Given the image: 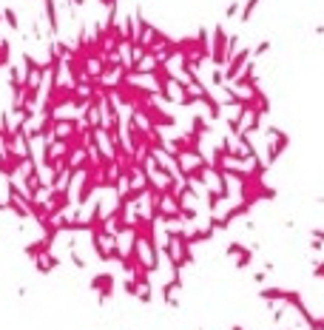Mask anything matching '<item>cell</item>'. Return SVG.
<instances>
[{
	"label": "cell",
	"instance_id": "29",
	"mask_svg": "<svg viewBox=\"0 0 324 330\" xmlns=\"http://www.w3.org/2000/svg\"><path fill=\"white\" fill-rule=\"evenodd\" d=\"M123 290H125V293H128V296H137V290H140V285H137V282H134V279H125Z\"/></svg>",
	"mask_w": 324,
	"mask_h": 330
},
{
	"label": "cell",
	"instance_id": "35",
	"mask_svg": "<svg viewBox=\"0 0 324 330\" xmlns=\"http://www.w3.org/2000/svg\"><path fill=\"white\" fill-rule=\"evenodd\" d=\"M69 251H71V262H74L77 268H86V262H83V256L77 253V248H69Z\"/></svg>",
	"mask_w": 324,
	"mask_h": 330
},
{
	"label": "cell",
	"instance_id": "2",
	"mask_svg": "<svg viewBox=\"0 0 324 330\" xmlns=\"http://www.w3.org/2000/svg\"><path fill=\"white\" fill-rule=\"evenodd\" d=\"M134 114H137V117H142V122H145V125H151V128H174V125H176V117H174V114H168L165 108H159L154 100L142 103L140 108H134Z\"/></svg>",
	"mask_w": 324,
	"mask_h": 330
},
{
	"label": "cell",
	"instance_id": "32",
	"mask_svg": "<svg viewBox=\"0 0 324 330\" xmlns=\"http://www.w3.org/2000/svg\"><path fill=\"white\" fill-rule=\"evenodd\" d=\"M35 268H37V273H43V276H46V273H52V268L43 262V256H37V259H35Z\"/></svg>",
	"mask_w": 324,
	"mask_h": 330
},
{
	"label": "cell",
	"instance_id": "34",
	"mask_svg": "<svg viewBox=\"0 0 324 330\" xmlns=\"http://www.w3.org/2000/svg\"><path fill=\"white\" fill-rule=\"evenodd\" d=\"M43 262H46V265H49V268H57V265H60V259H57V256H54V253L52 251H49V253H43Z\"/></svg>",
	"mask_w": 324,
	"mask_h": 330
},
{
	"label": "cell",
	"instance_id": "39",
	"mask_svg": "<svg viewBox=\"0 0 324 330\" xmlns=\"http://www.w3.org/2000/svg\"><path fill=\"white\" fill-rule=\"evenodd\" d=\"M69 6H77L80 9V6H86V0H69Z\"/></svg>",
	"mask_w": 324,
	"mask_h": 330
},
{
	"label": "cell",
	"instance_id": "28",
	"mask_svg": "<svg viewBox=\"0 0 324 330\" xmlns=\"http://www.w3.org/2000/svg\"><path fill=\"white\" fill-rule=\"evenodd\" d=\"M267 52H270V40H262L256 49H250V54H256V57H262V54H267Z\"/></svg>",
	"mask_w": 324,
	"mask_h": 330
},
{
	"label": "cell",
	"instance_id": "16",
	"mask_svg": "<svg viewBox=\"0 0 324 330\" xmlns=\"http://www.w3.org/2000/svg\"><path fill=\"white\" fill-rule=\"evenodd\" d=\"M0 18L9 23L12 32H20V18H18V12L12 9V6H3V12H0Z\"/></svg>",
	"mask_w": 324,
	"mask_h": 330
},
{
	"label": "cell",
	"instance_id": "19",
	"mask_svg": "<svg viewBox=\"0 0 324 330\" xmlns=\"http://www.w3.org/2000/svg\"><path fill=\"white\" fill-rule=\"evenodd\" d=\"M262 0H245V6L239 9V15L236 18L242 20V23H250V18H253V12H256V6H259Z\"/></svg>",
	"mask_w": 324,
	"mask_h": 330
},
{
	"label": "cell",
	"instance_id": "43",
	"mask_svg": "<svg viewBox=\"0 0 324 330\" xmlns=\"http://www.w3.org/2000/svg\"><path fill=\"white\" fill-rule=\"evenodd\" d=\"M0 23H3V18H0Z\"/></svg>",
	"mask_w": 324,
	"mask_h": 330
},
{
	"label": "cell",
	"instance_id": "22",
	"mask_svg": "<svg viewBox=\"0 0 324 330\" xmlns=\"http://www.w3.org/2000/svg\"><path fill=\"white\" fill-rule=\"evenodd\" d=\"M205 202H208V211H210V214H216V208L222 205V197H219V191H213V188H208V194H205Z\"/></svg>",
	"mask_w": 324,
	"mask_h": 330
},
{
	"label": "cell",
	"instance_id": "9",
	"mask_svg": "<svg viewBox=\"0 0 324 330\" xmlns=\"http://www.w3.org/2000/svg\"><path fill=\"white\" fill-rule=\"evenodd\" d=\"M43 15H46V26L49 35L57 37L60 35V18H57V0H43Z\"/></svg>",
	"mask_w": 324,
	"mask_h": 330
},
{
	"label": "cell",
	"instance_id": "33",
	"mask_svg": "<svg viewBox=\"0 0 324 330\" xmlns=\"http://www.w3.org/2000/svg\"><path fill=\"white\" fill-rule=\"evenodd\" d=\"M239 49V35H228V57Z\"/></svg>",
	"mask_w": 324,
	"mask_h": 330
},
{
	"label": "cell",
	"instance_id": "27",
	"mask_svg": "<svg viewBox=\"0 0 324 330\" xmlns=\"http://www.w3.org/2000/svg\"><path fill=\"white\" fill-rule=\"evenodd\" d=\"M247 245H242V242H228V248H225V253H228V256H239V253L245 251Z\"/></svg>",
	"mask_w": 324,
	"mask_h": 330
},
{
	"label": "cell",
	"instance_id": "14",
	"mask_svg": "<svg viewBox=\"0 0 324 330\" xmlns=\"http://www.w3.org/2000/svg\"><path fill=\"white\" fill-rule=\"evenodd\" d=\"M256 251H259V245H253V248H245V251H242V253H239V256H236V268H239V270L250 268V262H253Z\"/></svg>",
	"mask_w": 324,
	"mask_h": 330
},
{
	"label": "cell",
	"instance_id": "42",
	"mask_svg": "<svg viewBox=\"0 0 324 330\" xmlns=\"http://www.w3.org/2000/svg\"><path fill=\"white\" fill-rule=\"evenodd\" d=\"M287 330H296V327H287Z\"/></svg>",
	"mask_w": 324,
	"mask_h": 330
},
{
	"label": "cell",
	"instance_id": "21",
	"mask_svg": "<svg viewBox=\"0 0 324 330\" xmlns=\"http://www.w3.org/2000/svg\"><path fill=\"white\" fill-rule=\"evenodd\" d=\"M6 211H12V214L20 217V219H29V208L26 205H20L18 200H12V197H6Z\"/></svg>",
	"mask_w": 324,
	"mask_h": 330
},
{
	"label": "cell",
	"instance_id": "17",
	"mask_svg": "<svg viewBox=\"0 0 324 330\" xmlns=\"http://www.w3.org/2000/svg\"><path fill=\"white\" fill-rule=\"evenodd\" d=\"M46 211H49V205H46L40 197L29 202V217H32V219H43V217H46Z\"/></svg>",
	"mask_w": 324,
	"mask_h": 330
},
{
	"label": "cell",
	"instance_id": "38",
	"mask_svg": "<svg viewBox=\"0 0 324 330\" xmlns=\"http://www.w3.org/2000/svg\"><path fill=\"white\" fill-rule=\"evenodd\" d=\"M97 3H100V6H105V9H108V6H117L120 0H97Z\"/></svg>",
	"mask_w": 324,
	"mask_h": 330
},
{
	"label": "cell",
	"instance_id": "12",
	"mask_svg": "<svg viewBox=\"0 0 324 330\" xmlns=\"http://www.w3.org/2000/svg\"><path fill=\"white\" fill-rule=\"evenodd\" d=\"M247 214H250V205H245V202H236V205H230L228 211H225V214H222V219H225V222H233V219H239V217H247Z\"/></svg>",
	"mask_w": 324,
	"mask_h": 330
},
{
	"label": "cell",
	"instance_id": "13",
	"mask_svg": "<svg viewBox=\"0 0 324 330\" xmlns=\"http://www.w3.org/2000/svg\"><path fill=\"white\" fill-rule=\"evenodd\" d=\"M37 225L43 228V236H46V239H52V242H54V239H57V234H60V231H57V222H54L52 217H43V219H37Z\"/></svg>",
	"mask_w": 324,
	"mask_h": 330
},
{
	"label": "cell",
	"instance_id": "24",
	"mask_svg": "<svg viewBox=\"0 0 324 330\" xmlns=\"http://www.w3.org/2000/svg\"><path fill=\"white\" fill-rule=\"evenodd\" d=\"M179 217H182V222H196V219H199V211L191 208V205H182V208H179Z\"/></svg>",
	"mask_w": 324,
	"mask_h": 330
},
{
	"label": "cell",
	"instance_id": "8",
	"mask_svg": "<svg viewBox=\"0 0 324 330\" xmlns=\"http://www.w3.org/2000/svg\"><path fill=\"white\" fill-rule=\"evenodd\" d=\"M233 83V88H245V91H250V88L259 86V80H256V63L247 60L245 66H242V71H239L236 77L230 80Z\"/></svg>",
	"mask_w": 324,
	"mask_h": 330
},
{
	"label": "cell",
	"instance_id": "25",
	"mask_svg": "<svg viewBox=\"0 0 324 330\" xmlns=\"http://www.w3.org/2000/svg\"><path fill=\"white\" fill-rule=\"evenodd\" d=\"M208 228H213V231H225V228H230L228 222L222 217H216V214H210V219H208Z\"/></svg>",
	"mask_w": 324,
	"mask_h": 330
},
{
	"label": "cell",
	"instance_id": "26",
	"mask_svg": "<svg viewBox=\"0 0 324 330\" xmlns=\"http://www.w3.org/2000/svg\"><path fill=\"white\" fill-rule=\"evenodd\" d=\"M137 299H140V302H154V293H151V285H145V287H140V290H137Z\"/></svg>",
	"mask_w": 324,
	"mask_h": 330
},
{
	"label": "cell",
	"instance_id": "18",
	"mask_svg": "<svg viewBox=\"0 0 324 330\" xmlns=\"http://www.w3.org/2000/svg\"><path fill=\"white\" fill-rule=\"evenodd\" d=\"M259 296H262L264 302H281L284 299V287H262Z\"/></svg>",
	"mask_w": 324,
	"mask_h": 330
},
{
	"label": "cell",
	"instance_id": "41",
	"mask_svg": "<svg viewBox=\"0 0 324 330\" xmlns=\"http://www.w3.org/2000/svg\"><path fill=\"white\" fill-rule=\"evenodd\" d=\"M0 211H6V202H0Z\"/></svg>",
	"mask_w": 324,
	"mask_h": 330
},
{
	"label": "cell",
	"instance_id": "37",
	"mask_svg": "<svg viewBox=\"0 0 324 330\" xmlns=\"http://www.w3.org/2000/svg\"><path fill=\"white\" fill-rule=\"evenodd\" d=\"M313 276H315V279H321V276H324V262H315V270H313Z\"/></svg>",
	"mask_w": 324,
	"mask_h": 330
},
{
	"label": "cell",
	"instance_id": "23",
	"mask_svg": "<svg viewBox=\"0 0 324 330\" xmlns=\"http://www.w3.org/2000/svg\"><path fill=\"white\" fill-rule=\"evenodd\" d=\"M9 60H12V43L9 40H0V69L9 66Z\"/></svg>",
	"mask_w": 324,
	"mask_h": 330
},
{
	"label": "cell",
	"instance_id": "4",
	"mask_svg": "<svg viewBox=\"0 0 324 330\" xmlns=\"http://www.w3.org/2000/svg\"><path fill=\"white\" fill-rule=\"evenodd\" d=\"M80 174H83V183H80V191H77V205H86L91 200V194L97 191V185H100V165H97V159L88 162Z\"/></svg>",
	"mask_w": 324,
	"mask_h": 330
},
{
	"label": "cell",
	"instance_id": "11",
	"mask_svg": "<svg viewBox=\"0 0 324 330\" xmlns=\"http://www.w3.org/2000/svg\"><path fill=\"white\" fill-rule=\"evenodd\" d=\"M52 245H54L52 239H46V236H43V239H37V242H29L26 248H23V251H26L29 259H37V256H43V253L52 251Z\"/></svg>",
	"mask_w": 324,
	"mask_h": 330
},
{
	"label": "cell",
	"instance_id": "1",
	"mask_svg": "<svg viewBox=\"0 0 324 330\" xmlns=\"http://www.w3.org/2000/svg\"><path fill=\"white\" fill-rule=\"evenodd\" d=\"M239 197L245 202V205H250L253 208L259 200H276V188H270V185H264V177L253 174V171H247V177L239 183Z\"/></svg>",
	"mask_w": 324,
	"mask_h": 330
},
{
	"label": "cell",
	"instance_id": "7",
	"mask_svg": "<svg viewBox=\"0 0 324 330\" xmlns=\"http://www.w3.org/2000/svg\"><path fill=\"white\" fill-rule=\"evenodd\" d=\"M88 285H91V290L100 296V304H105L111 296H114V290H117V276L114 273H97V276H91Z\"/></svg>",
	"mask_w": 324,
	"mask_h": 330
},
{
	"label": "cell",
	"instance_id": "15",
	"mask_svg": "<svg viewBox=\"0 0 324 330\" xmlns=\"http://www.w3.org/2000/svg\"><path fill=\"white\" fill-rule=\"evenodd\" d=\"M185 236H188V242L191 245H196V242H210L213 239V228H205V231H185Z\"/></svg>",
	"mask_w": 324,
	"mask_h": 330
},
{
	"label": "cell",
	"instance_id": "30",
	"mask_svg": "<svg viewBox=\"0 0 324 330\" xmlns=\"http://www.w3.org/2000/svg\"><path fill=\"white\" fill-rule=\"evenodd\" d=\"M210 86H225V77H222V69H216L213 74H210Z\"/></svg>",
	"mask_w": 324,
	"mask_h": 330
},
{
	"label": "cell",
	"instance_id": "40",
	"mask_svg": "<svg viewBox=\"0 0 324 330\" xmlns=\"http://www.w3.org/2000/svg\"><path fill=\"white\" fill-rule=\"evenodd\" d=\"M230 330H245V327H242V324H233V327H230Z\"/></svg>",
	"mask_w": 324,
	"mask_h": 330
},
{
	"label": "cell",
	"instance_id": "3",
	"mask_svg": "<svg viewBox=\"0 0 324 330\" xmlns=\"http://www.w3.org/2000/svg\"><path fill=\"white\" fill-rule=\"evenodd\" d=\"M210 63L216 66V69H222L225 63H228V32H225V26H213V37H210Z\"/></svg>",
	"mask_w": 324,
	"mask_h": 330
},
{
	"label": "cell",
	"instance_id": "36",
	"mask_svg": "<svg viewBox=\"0 0 324 330\" xmlns=\"http://www.w3.org/2000/svg\"><path fill=\"white\" fill-rule=\"evenodd\" d=\"M264 279H267V270H259V273H253V282H256V285H262Z\"/></svg>",
	"mask_w": 324,
	"mask_h": 330
},
{
	"label": "cell",
	"instance_id": "31",
	"mask_svg": "<svg viewBox=\"0 0 324 330\" xmlns=\"http://www.w3.org/2000/svg\"><path fill=\"white\" fill-rule=\"evenodd\" d=\"M236 15H239V3H236V0H230V3H228V9H225V18H236Z\"/></svg>",
	"mask_w": 324,
	"mask_h": 330
},
{
	"label": "cell",
	"instance_id": "6",
	"mask_svg": "<svg viewBox=\"0 0 324 330\" xmlns=\"http://www.w3.org/2000/svg\"><path fill=\"white\" fill-rule=\"evenodd\" d=\"M281 302H287V304H293V310L301 316V319L310 324V330H324V319H315L313 313L307 310V304H304V299H301V293L298 290H284V299Z\"/></svg>",
	"mask_w": 324,
	"mask_h": 330
},
{
	"label": "cell",
	"instance_id": "5",
	"mask_svg": "<svg viewBox=\"0 0 324 330\" xmlns=\"http://www.w3.org/2000/svg\"><path fill=\"white\" fill-rule=\"evenodd\" d=\"M267 137H270V145H267V159H264V165L270 168V165L276 162L284 151H287L290 134H287V131H281L279 125H270V128H267Z\"/></svg>",
	"mask_w": 324,
	"mask_h": 330
},
{
	"label": "cell",
	"instance_id": "20",
	"mask_svg": "<svg viewBox=\"0 0 324 330\" xmlns=\"http://www.w3.org/2000/svg\"><path fill=\"white\" fill-rule=\"evenodd\" d=\"M191 131H193V134H199V137H205V134H210V122L205 120L202 114H196L193 122H191Z\"/></svg>",
	"mask_w": 324,
	"mask_h": 330
},
{
	"label": "cell",
	"instance_id": "10",
	"mask_svg": "<svg viewBox=\"0 0 324 330\" xmlns=\"http://www.w3.org/2000/svg\"><path fill=\"white\" fill-rule=\"evenodd\" d=\"M196 94H199V103L205 105V108H208L210 120H219V117H222V103H219V100H216L213 94H210V88L205 86L202 91H196Z\"/></svg>",
	"mask_w": 324,
	"mask_h": 330
}]
</instances>
